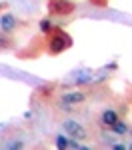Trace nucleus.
<instances>
[{"label": "nucleus", "instance_id": "1", "mask_svg": "<svg viewBox=\"0 0 132 150\" xmlns=\"http://www.w3.org/2000/svg\"><path fill=\"white\" fill-rule=\"evenodd\" d=\"M64 130H66V134L74 140H84L86 138V130H84L82 124H78V122H74V120H64Z\"/></svg>", "mask_w": 132, "mask_h": 150}, {"label": "nucleus", "instance_id": "2", "mask_svg": "<svg viewBox=\"0 0 132 150\" xmlns=\"http://www.w3.org/2000/svg\"><path fill=\"white\" fill-rule=\"evenodd\" d=\"M62 108H70V106H74V104H80V102H84L86 100V94H82V92H64L62 94Z\"/></svg>", "mask_w": 132, "mask_h": 150}, {"label": "nucleus", "instance_id": "3", "mask_svg": "<svg viewBox=\"0 0 132 150\" xmlns=\"http://www.w3.org/2000/svg\"><path fill=\"white\" fill-rule=\"evenodd\" d=\"M14 24H16V20H14V16H10V14H4V16L0 18V26H2V30H4V32L12 30V28H14Z\"/></svg>", "mask_w": 132, "mask_h": 150}, {"label": "nucleus", "instance_id": "4", "mask_svg": "<svg viewBox=\"0 0 132 150\" xmlns=\"http://www.w3.org/2000/svg\"><path fill=\"white\" fill-rule=\"evenodd\" d=\"M116 120H118V114H116L114 110H104V114H102V122H104V124L112 126Z\"/></svg>", "mask_w": 132, "mask_h": 150}, {"label": "nucleus", "instance_id": "5", "mask_svg": "<svg viewBox=\"0 0 132 150\" xmlns=\"http://www.w3.org/2000/svg\"><path fill=\"white\" fill-rule=\"evenodd\" d=\"M72 10V4L70 2H64V0H60L58 4H56V12H62V14H68Z\"/></svg>", "mask_w": 132, "mask_h": 150}, {"label": "nucleus", "instance_id": "6", "mask_svg": "<svg viewBox=\"0 0 132 150\" xmlns=\"http://www.w3.org/2000/svg\"><path fill=\"white\" fill-rule=\"evenodd\" d=\"M112 130H114V134H124V132H128V126H126L124 122L116 120V122L112 124Z\"/></svg>", "mask_w": 132, "mask_h": 150}, {"label": "nucleus", "instance_id": "7", "mask_svg": "<svg viewBox=\"0 0 132 150\" xmlns=\"http://www.w3.org/2000/svg\"><path fill=\"white\" fill-rule=\"evenodd\" d=\"M56 146L58 148H68V138L66 136H56Z\"/></svg>", "mask_w": 132, "mask_h": 150}, {"label": "nucleus", "instance_id": "8", "mask_svg": "<svg viewBox=\"0 0 132 150\" xmlns=\"http://www.w3.org/2000/svg\"><path fill=\"white\" fill-rule=\"evenodd\" d=\"M40 30H42V32H48V30H50V20H42V22H40Z\"/></svg>", "mask_w": 132, "mask_h": 150}, {"label": "nucleus", "instance_id": "9", "mask_svg": "<svg viewBox=\"0 0 132 150\" xmlns=\"http://www.w3.org/2000/svg\"><path fill=\"white\" fill-rule=\"evenodd\" d=\"M68 148H78V140H68Z\"/></svg>", "mask_w": 132, "mask_h": 150}, {"label": "nucleus", "instance_id": "10", "mask_svg": "<svg viewBox=\"0 0 132 150\" xmlns=\"http://www.w3.org/2000/svg\"><path fill=\"white\" fill-rule=\"evenodd\" d=\"M0 8H2V4H0Z\"/></svg>", "mask_w": 132, "mask_h": 150}, {"label": "nucleus", "instance_id": "11", "mask_svg": "<svg viewBox=\"0 0 132 150\" xmlns=\"http://www.w3.org/2000/svg\"><path fill=\"white\" fill-rule=\"evenodd\" d=\"M130 148H132V144H130Z\"/></svg>", "mask_w": 132, "mask_h": 150}]
</instances>
